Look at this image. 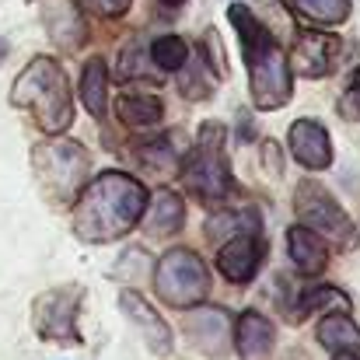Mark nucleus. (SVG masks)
Returning <instances> with one entry per match:
<instances>
[{
    "mask_svg": "<svg viewBox=\"0 0 360 360\" xmlns=\"http://www.w3.org/2000/svg\"><path fill=\"white\" fill-rule=\"evenodd\" d=\"M147 186L133 179L129 172H102L84 182V189L74 200L70 231L84 245H109L126 238L133 228H140L143 207H147Z\"/></svg>",
    "mask_w": 360,
    "mask_h": 360,
    "instance_id": "f257e3e1",
    "label": "nucleus"
},
{
    "mask_svg": "<svg viewBox=\"0 0 360 360\" xmlns=\"http://www.w3.org/2000/svg\"><path fill=\"white\" fill-rule=\"evenodd\" d=\"M228 18L238 32L241 56H245V70H248V95L252 105L259 112H276L290 102L294 95V70L287 60V49L276 42V35L269 32L266 21L255 18L252 7L231 4Z\"/></svg>",
    "mask_w": 360,
    "mask_h": 360,
    "instance_id": "f03ea898",
    "label": "nucleus"
},
{
    "mask_svg": "<svg viewBox=\"0 0 360 360\" xmlns=\"http://www.w3.org/2000/svg\"><path fill=\"white\" fill-rule=\"evenodd\" d=\"M11 105L28 112L42 133H67L74 122V95L67 70L53 56H32L11 88Z\"/></svg>",
    "mask_w": 360,
    "mask_h": 360,
    "instance_id": "7ed1b4c3",
    "label": "nucleus"
},
{
    "mask_svg": "<svg viewBox=\"0 0 360 360\" xmlns=\"http://www.w3.org/2000/svg\"><path fill=\"white\" fill-rule=\"evenodd\" d=\"M224 122H203L193 147L179 158V179L186 186V193L200 203H224L235 193V179H231V165H228V150H224Z\"/></svg>",
    "mask_w": 360,
    "mask_h": 360,
    "instance_id": "20e7f679",
    "label": "nucleus"
},
{
    "mask_svg": "<svg viewBox=\"0 0 360 360\" xmlns=\"http://www.w3.org/2000/svg\"><path fill=\"white\" fill-rule=\"evenodd\" d=\"M32 172L49 200L74 203L91 175V154L84 143H77L63 133H53L32 147Z\"/></svg>",
    "mask_w": 360,
    "mask_h": 360,
    "instance_id": "39448f33",
    "label": "nucleus"
},
{
    "mask_svg": "<svg viewBox=\"0 0 360 360\" xmlns=\"http://www.w3.org/2000/svg\"><path fill=\"white\" fill-rule=\"evenodd\" d=\"M158 301L168 308H196L210 297V269L193 248H168L154 266Z\"/></svg>",
    "mask_w": 360,
    "mask_h": 360,
    "instance_id": "423d86ee",
    "label": "nucleus"
},
{
    "mask_svg": "<svg viewBox=\"0 0 360 360\" xmlns=\"http://www.w3.org/2000/svg\"><path fill=\"white\" fill-rule=\"evenodd\" d=\"M294 214H297V224H304L319 238L333 241L340 248H357L360 245V231H357V224H354V217L315 179L297 182V189H294Z\"/></svg>",
    "mask_w": 360,
    "mask_h": 360,
    "instance_id": "0eeeda50",
    "label": "nucleus"
},
{
    "mask_svg": "<svg viewBox=\"0 0 360 360\" xmlns=\"http://www.w3.org/2000/svg\"><path fill=\"white\" fill-rule=\"evenodd\" d=\"M84 287L81 283H60L42 290L32 301V329L46 343H81L77 322H81Z\"/></svg>",
    "mask_w": 360,
    "mask_h": 360,
    "instance_id": "6e6552de",
    "label": "nucleus"
},
{
    "mask_svg": "<svg viewBox=\"0 0 360 360\" xmlns=\"http://www.w3.org/2000/svg\"><path fill=\"white\" fill-rule=\"evenodd\" d=\"M120 311L126 315V322L136 329V336L147 343V350H150L154 357H168V354H172V347H175L172 329H168V322L158 315V308H154L143 294H136V290H122L120 294Z\"/></svg>",
    "mask_w": 360,
    "mask_h": 360,
    "instance_id": "1a4fd4ad",
    "label": "nucleus"
},
{
    "mask_svg": "<svg viewBox=\"0 0 360 360\" xmlns=\"http://www.w3.org/2000/svg\"><path fill=\"white\" fill-rule=\"evenodd\" d=\"M186 333L193 340V347H200L207 357H224L231 350V333H235V319L224 308L214 304H196L186 315Z\"/></svg>",
    "mask_w": 360,
    "mask_h": 360,
    "instance_id": "9d476101",
    "label": "nucleus"
},
{
    "mask_svg": "<svg viewBox=\"0 0 360 360\" xmlns=\"http://www.w3.org/2000/svg\"><path fill=\"white\" fill-rule=\"evenodd\" d=\"M340 53H343V42L336 35H329V32H301L294 39V53L287 60H290L294 74H301L308 81H319V77H326L336 67Z\"/></svg>",
    "mask_w": 360,
    "mask_h": 360,
    "instance_id": "9b49d317",
    "label": "nucleus"
},
{
    "mask_svg": "<svg viewBox=\"0 0 360 360\" xmlns=\"http://www.w3.org/2000/svg\"><path fill=\"white\" fill-rule=\"evenodd\" d=\"M287 143H290L294 161H297L301 168H308V172H326V168L333 165V140H329V129L319 120L290 122Z\"/></svg>",
    "mask_w": 360,
    "mask_h": 360,
    "instance_id": "f8f14e48",
    "label": "nucleus"
},
{
    "mask_svg": "<svg viewBox=\"0 0 360 360\" xmlns=\"http://www.w3.org/2000/svg\"><path fill=\"white\" fill-rule=\"evenodd\" d=\"M262 255H266V245L259 235H235V238L221 241L217 273L228 283H252V276L262 266Z\"/></svg>",
    "mask_w": 360,
    "mask_h": 360,
    "instance_id": "ddd939ff",
    "label": "nucleus"
},
{
    "mask_svg": "<svg viewBox=\"0 0 360 360\" xmlns=\"http://www.w3.org/2000/svg\"><path fill=\"white\" fill-rule=\"evenodd\" d=\"M147 238H172L182 231L186 224V200L172 189H158L154 196H147L143 217H140Z\"/></svg>",
    "mask_w": 360,
    "mask_h": 360,
    "instance_id": "4468645a",
    "label": "nucleus"
},
{
    "mask_svg": "<svg viewBox=\"0 0 360 360\" xmlns=\"http://www.w3.org/2000/svg\"><path fill=\"white\" fill-rule=\"evenodd\" d=\"M231 343L241 360H269L273 347H276V326L262 311H245L235 322Z\"/></svg>",
    "mask_w": 360,
    "mask_h": 360,
    "instance_id": "2eb2a0df",
    "label": "nucleus"
},
{
    "mask_svg": "<svg viewBox=\"0 0 360 360\" xmlns=\"http://www.w3.org/2000/svg\"><path fill=\"white\" fill-rule=\"evenodd\" d=\"M287 252H290V262L297 266L301 276H319L329 266V245H326V238H319L304 224L287 228Z\"/></svg>",
    "mask_w": 360,
    "mask_h": 360,
    "instance_id": "dca6fc26",
    "label": "nucleus"
},
{
    "mask_svg": "<svg viewBox=\"0 0 360 360\" xmlns=\"http://www.w3.org/2000/svg\"><path fill=\"white\" fill-rule=\"evenodd\" d=\"M77 91H81V105L95 120H105V112H109V67H105L102 56H91L84 63Z\"/></svg>",
    "mask_w": 360,
    "mask_h": 360,
    "instance_id": "f3484780",
    "label": "nucleus"
},
{
    "mask_svg": "<svg viewBox=\"0 0 360 360\" xmlns=\"http://www.w3.org/2000/svg\"><path fill=\"white\" fill-rule=\"evenodd\" d=\"M319 343L329 354H360V326L347 311H326L319 322Z\"/></svg>",
    "mask_w": 360,
    "mask_h": 360,
    "instance_id": "a211bd4d",
    "label": "nucleus"
},
{
    "mask_svg": "<svg viewBox=\"0 0 360 360\" xmlns=\"http://www.w3.org/2000/svg\"><path fill=\"white\" fill-rule=\"evenodd\" d=\"M116 116L122 126H154L165 116V105L161 98L154 95H140V91H126L116 98Z\"/></svg>",
    "mask_w": 360,
    "mask_h": 360,
    "instance_id": "6ab92c4d",
    "label": "nucleus"
},
{
    "mask_svg": "<svg viewBox=\"0 0 360 360\" xmlns=\"http://www.w3.org/2000/svg\"><path fill=\"white\" fill-rule=\"evenodd\" d=\"M214 88H217V74H214L210 56L203 53L200 60H193V53H189V60H186V67H182L179 91H182L186 98H193V102H203V98L214 95Z\"/></svg>",
    "mask_w": 360,
    "mask_h": 360,
    "instance_id": "aec40b11",
    "label": "nucleus"
},
{
    "mask_svg": "<svg viewBox=\"0 0 360 360\" xmlns=\"http://www.w3.org/2000/svg\"><path fill=\"white\" fill-rule=\"evenodd\" d=\"M297 301H301V304H294V308L287 311L294 322L308 319L311 311H343V308L350 304V301H347V294H343V290H336V287H311V290H304Z\"/></svg>",
    "mask_w": 360,
    "mask_h": 360,
    "instance_id": "412c9836",
    "label": "nucleus"
},
{
    "mask_svg": "<svg viewBox=\"0 0 360 360\" xmlns=\"http://www.w3.org/2000/svg\"><path fill=\"white\" fill-rule=\"evenodd\" d=\"M297 14H304L311 25H322V28H340L347 18H350V0H290Z\"/></svg>",
    "mask_w": 360,
    "mask_h": 360,
    "instance_id": "4be33fe9",
    "label": "nucleus"
},
{
    "mask_svg": "<svg viewBox=\"0 0 360 360\" xmlns=\"http://www.w3.org/2000/svg\"><path fill=\"white\" fill-rule=\"evenodd\" d=\"M189 42L182 39V35H158L154 42H150V49H147V56H150V63L158 67V70H168V74H175V70H182L186 67V60H189Z\"/></svg>",
    "mask_w": 360,
    "mask_h": 360,
    "instance_id": "5701e85b",
    "label": "nucleus"
},
{
    "mask_svg": "<svg viewBox=\"0 0 360 360\" xmlns=\"http://www.w3.org/2000/svg\"><path fill=\"white\" fill-rule=\"evenodd\" d=\"M207 235L214 241H228L235 235H259V221L252 214H214L207 221Z\"/></svg>",
    "mask_w": 360,
    "mask_h": 360,
    "instance_id": "b1692460",
    "label": "nucleus"
},
{
    "mask_svg": "<svg viewBox=\"0 0 360 360\" xmlns=\"http://www.w3.org/2000/svg\"><path fill=\"white\" fill-rule=\"evenodd\" d=\"M154 63H150V56L143 60V49H140V42H126L120 53V77L122 81H161V77H154Z\"/></svg>",
    "mask_w": 360,
    "mask_h": 360,
    "instance_id": "393cba45",
    "label": "nucleus"
},
{
    "mask_svg": "<svg viewBox=\"0 0 360 360\" xmlns=\"http://www.w3.org/2000/svg\"><path fill=\"white\" fill-rule=\"evenodd\" d=\"M136 158H140V165H143L147 172H158V175H165V172H168V165H172V161H179V154L172 150V140H161V143L140 147V150H136Z\"/></svg>",
    "mask_w": 360,
    "mask_h": 360,
    "instance_id": "a878e982",
    "label": "nucleus"
},
{
    "mask_svg": "<svg viewBox=\"0 0 360 360\" xmlns=\"http://www.w3.org/2000/svg\"><path fill=\"white\" fill-rule=\"evenodd\" d=\"M340 116L347 122H360V67L350 74V84L340 95Z\"/></svg>",
    "mask_w": 360,
    "mask_h": 360,
    "instance_id": "bb28decb",
    "label": "nucleus"
},
{
    "mask_svg": "<svg viewBox=\"0 0 360 360\" xmlns=\"http://www.w3.org/2000/svg\"><path fill=\"white\" fill-rule=\"evenodd\" d=\"M129 4H133V0H81L84 11H91L95 18H105V21L122 18V14L129 11Z\"/></svg>",
    "mask_w": 360,
    "mask_h": 360,
    "instance_id": "cd10ccee",
    "label": "nucleus"
},
{
    "mask_svg": "<svg viewBox=\"0 0 360 360\" xmlns=\"http://www.w3.org/2000/svg\"><path fill=\"white\" fill-rule=\"evenodd\" d=\"M336 360H360V354H336Z\"/></svg>",
    "mask_w": 360,
    "mask_h": 360,
    "instance_id": "c85d7f7f",
    "label": "nucleus"
},
{
    "mask_svg": "<svg viewBox=\"0 0 360 360\" xmlns=\"http://www.w3.org/2000/svg\"><path fill=\"white\" fill-rule=\"evenodd\" d=\"M165 4H172V7H175V4H186V0H165Z\"/></svg>",
    "mask_w": 360,
    "mask_h": 360,
    "instance_id": "c756f323",
    "label": "nucleus"
},
{
    "mask_svg": "<svg viewBox=\"0 0 360 360\" xmlns=\"http://www.w3.org/2000/svg\"><path fill=\"white\" fill-rule=\"evenodd\" d=\"M0 56H4V42H0Z\"/></svg>",
    "mask_w": 360,
    "mask_h": 360,
    "instance_id": "7c9ffc66",
    "label": "nucleus"
}]
</instances>
